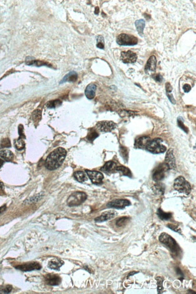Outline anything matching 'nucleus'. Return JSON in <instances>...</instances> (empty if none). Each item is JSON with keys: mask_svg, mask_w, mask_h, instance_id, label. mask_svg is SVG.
Returning a JSON list of instances; mask_svg holds the SVG:
<instances>
[{"mask_svg": "<svg viewBox=\"0 0 196 294\" xmlns=\"http://www.w3.org/2000/svg\"><path fill=\"white\" fill-rule=\"evenodd\" d=\"M163 140L160 138H156L151 140L146 149L154 154L162 153L166 151V147L162 144Z\"/></svg>", "mask_w": 196, "mask_h": 294, "instance_id": "4", "label": "nucleus"}, {"mask_svg": "<svg viewBox=\"0 0 196 294\" xmlns=\"http://www.w3.org/2000/svg\"><path fill=\"white\" fill-rule=\"evenodd\" d=\"M4 184L0 182V195L4 193Z\"/></svg>", "mask_w": 196, "mask_h": 294, "instance_id": "47", "label": "nucleus"}, {"mask_svg": "<svg viewBox=\"0 0 196 294\" xmlns=\"http://www.w3.org/2000/svg\"><path fill=\"white\" fill-rule=\"evenodd\" d=\"M135 27L136 28V30H137L139 35L141 36H142V34H143L144 29L145 26H146L145 21L142 19L136 20L135 21Z\"/></svg>", "mask_w": 196, "mask_h": 294, "instance_id": "23", "label": "nucleus"}, {"mask_svg": "<svg viewBox=\"0 0 196 294\" xmlns=\"http://www.w3.org/2000/svg\"><path fill=\"white\" fill-rule=\"evenodd\" d=\"M75 179L79 182H84L88 180L87 176L84 171H78L74 173Z\"/></svg>", "mask_w": 196, "mask_h": 294, "instance_id": "24", "label": "nucleus"}, {"mask_svg": "<svg viewBox=\"0 0 196 294\" xmlns=\"http://www.w3.org/2000/svg\"><path fill=\"white\" fill-rule=\"evenodd\" d=\"M183 88H184V92H186V93L189 92V91H191V87L189 84H184Z\"/></svg>", "mask_w": 196, "mask_h": 294, "instance_id": "46", "label": "nucleus"}, {"mask_svg": "<svg viewBox=\"0 0 196 294\" xmlns=\"http://www.w3.org/2000/svg\"><path fill=\"white\" fill-rule=\"evenodd\" d=\"M117 215V212L115 211H104L100 216H98L95 219L97 222H102L106 220H109L113 218Z\"/></svg>", "mask_w": 196, "mask_h": 294, "instance_id": "14", "label": "nucleus"}, {"mask_svg": "<svg viewBox=\"0 0 196 294\" xmlns=\"http://www.w3.org/2000/svg\"><path fill=\"white\" fill-rule=\"evenodd\" d=\"M66 156V151L64 148L59 147L51 152L45 160V166L47 169L53 171L59 168L63 164Z\"/></svg>", "mask_w": 196, "mask_h": 294, "instance_id": "1", "label": "nucleus"}, {"mask_svg": "<svg viewBox=\"0 0 196 294\" xmlns=\"http://www.w3.org/2000/svg\"><path fill=\"white\" fill-rule=\"evenodd\" d=\"M43 196H44V192H41V193L37 194V195H36L35 197H33V198H31V199H30L28 200V202H29L28 203L38 202Z\"/></svg>", "mask_w": 196, "mask_h": 294, "instance_id": "39", "label": "nucleus"}, {"mask_svg": "<svg viewBox=\"0 0 196 294\" xmlns=\"http://www.w3.org/2000/svg\"><path fill=\"white\" fill-rule=\"evenodd\" d=\"M12 290V287L9 285L5 286H0V293L2 294H8Z\"/></svg>", "mask_w": 196, "mask_h": 294, "instance_id": "36", "label": "nucleus"}, {"mask_svg": "<svg viewBox=\"0 0 196 294\" xmlns=\"http://www.w3.org/2000/svg\"><path fill=\"white\" fill-rule=\"evenodd\" d=\"M89 178L91 179L92 183L95 184L102 183L103 180V175L102 173L95 171H89L86 170L85 171Z\"/></svg>", "mask_w": 196, "mask_h": 294, "instance_id": "11", "label": "nucleus"}, {"mask_svg": "<svg viewBox=\"0 0 196 294\" xmlns=\"http://www.w3.org/2000/svg\"><path fill=\"white\" fill-rule=\"evenodd\" d=\"M98 136V133L94 129H91L87 136V139H88V140L93 142V140H95Z\"/></svg>", "mask_w": 196, "mask_h": 294, "instance_id": "34", "label": "nucleus"}, {"mask_svg": "<svg viewBox=\"0 0 196 294\" xmlns=\"http://www.w3.org/2000/svg\"><path fill=\"white\" fill-rule=\"evenodd\" d=\"M31 118H32V120H33L34 122H38L42 118V111H41V110H39V109L35 110L32 113Z\"/></svg>", "mask_w": 196, "mask_h": 294, "instance_id": "31", "label": "nucleus"}, {"mask_svg": "<svg viewBox=\"0 0 196 294\" xmlns=\"http://www.w3.org/2000/svg\"><path fill=\"white\" fill-rule=\"evenodd\" d=\"M96 127L97 129L102 132H109L117 127V124L112 122L108 121H103L98 122Z\"/></svg>", "mask_w": 196, "mask_h": 294, "instance_id": "8", "label": "nucleus"}, {"mask_svg": "<svg viewBox=\"0 0 196 294\" xmlns=\"http://www.w3.org/2000/svg\"><path fill=\"white\" fill-rule=\"evenodd\" d=\"M87 198L86 193L82 192H75L72 193L67 200L69 206H77L82 204Z\"/></svg>", "mask_w": 196, "mask_h": 294, "instance_id": "6", "label": "nucleus"}, {"mask_svg": "<svg viewBox=\"0 0 196 294\" xmlns=\"http://www.w3.org/2000/svg\"><path fill=\"white\" fill-rule=\"evenodd\" d=\"M6 205H4L3 206L0 207V215L6 211Z\"/></svg>", "mask_w": 196, "mask_h": 294, "instance_id": "48", "label": "nucleus"}, {"mask_svg": "<svg viewBox=\"0 0 196 294\" xmlns=\"http://www.w3.org/2000/svg\"><path fill=\"white\" fill-rule=\"evenodd\" d=\"M156 282H157V286H158V288H157L158 293V294H162V291H163V289H164V287H163L164 279L160 277H156Z\"/></svg>", "mask_w": 196, "mask_h": 294, "instance_id": "32", "label": "nucleus"}, {"mask_svg": "<svg viewBox=\"0 0 196 294\" xmlns=\"http://www.w3.org/2000/svg\"><path fill=\"white\" fill-rule=\"evenodd\" d=\"M63 265H64V262L60 260H56L51 261L48 263V267L53 269L59 270L60 267H62Z\"/></svg>", "mask_w": 196, "mask_h": 294, "instance_id": "26", "label": "nucleus"}, {"mask_svg": "<svg viewBox=\"0 0 196 294\" xmlns=\"http://www.w3.org/2000/svg\"><path fill=\"white\" fill-rule=\"evenodd\" d=\"M117 164L113 161H109L106 162L103 167L101 168V171L106 173H111L114 171H116Z\"/></svg>", "mask_w": 196, "mask_h": 294, "instance_id": "19", "label": "nucleus"}, {"mask_svg": "<svg viewBox=\"0 0 196 294\" xmlns=\"http://www.w3.org/2000/svg\"><path fill=\"white\" fill-rule=\"evenodd\" d=\"M174 188L179 192L184 193L187 195L191 191V184L182 176H179L175 179L174 182Z\"/></svg>", "mask_w": 196, "mask_h": 294, "instance_id": "3", "label": "nucleus"}, {"mask_svg": "<svg viewBox=\"0 0 196 294\" xmlns=\"http://www.w3.org/2000/svg\"><path fill=\"white\" fill-rule=\"evenodd\" d=\"M97 86L93 83L88 84L85 89V95L89 100H92L95 97Z\"/></svg>", "mask_w": 196, "mask_h": 294, "instance_id": "18", "label": "nucleus"}, {"mask_svg": "<svg viewBox=\"0 0 196 294\" xmlns=\"http://www.w3.org/2000/svg\"><path fill=\"white\" fill-rule=\"evenodd\" d=\"M159 241L166 245L170 250L175 255H178L180 253V249L176 242V241L173 239L170 235L166 233H162L159 237Z\"/></svg>", "mask_w": 196, "mask_h": 294, "instance_id": "2", "label": "nucleus"}, {"mask_svg": "<svg viewBox=\"0 0 196 294\" xmlns=\"http://www.w3.org/2000/svg\"><path fill=\"white\" fill-rule=\"evenodd\" d=\"M153 191L158 195H163L165 192V186L161 183L156 184L153 187Z\"/></svg>", "mask_w": 196, "mask_h": 294, "instance_id": "25", "label": "nucleus"}, {"mask_svg": "<svg viewBox=\"0 0 196 294\" xmlns=\"http://www.w3.org/2000/svg\"><path fill=\"white\" fill-rule=\"evenodd\" d=\"M153 78H155V80L158 82H161L163 80V77L160 74H156L153 76Z\"/></svg>", "mask_w": 196, "mask_h": 294, "instance_id": "43", "label": "nucleus"}, {"mask_svg": "<svg viewBox=\"0 0 196 294\" xmlns=\"http://www.w3.org/2000/svg\"><path fill=\"white\" fill-rule=\"evenodd\" d=\"M13 154L9 150H2L0 151V157L6 161L10 162L13 159Z\"/></svg>", "mask_w": 196, "mask_h": 294, "instance_id": "22", "label": "nucleus"}, {"mask_svg": "<svg viewBox=\"0 0 196 294\" xmlns=\"http://www.w3.org/2000/svg\"><path fill=\"white\" fill-rule=\"evenodd\" d=\"M26 64L28 65H35L37 66H48L50 67L51 66V64H48L47 62L41 61V60H34L31 57H28L26 58Z\"/></svg>", "mask_w": 196, "mask_h": 294, "instance_id": "21", "label": "nucleus"}, {"mask_svg": "<svg viewBox=\"0 0 196 294\" xmlns=\"http://www.w3.org/2000/svg\"><path fill=\"white\" fill-rule=\"evenodd\" d=\"M77 78H78L77 74L76 73L75 71H71L70 73L66 75L60 83H64L67 82H75L77 80Z\"/></svg>", "mask_w": 196, "mask_h": 294, "instance_id": "20", "label": "nucleus"}, {"mask_svg": "<svg viewBox=\"0 0 196 294\" xmlns=\"http://www.w3.org/2000/svg\"><path fill=\"white\" fill-rule=\"evenodd\" d=\"M0 147H1V148H10V147H11V143H10V141L9 139L8 138L3 139L1 140Z\"/></svg>", "mask_w": 196, "mask_h": 294, "instance_id": "38", "label": "nucleus"}, {"mask_svg": "<svg viewBox=\"0 0 196 294\" xmlns=\"http://www.w3.org/2000/svg\"><path fill=\"white\" fill-rule=\"evenodd\" d=\"M19 136H20V138H25V136H24V134L23 133V126L22 125H20L19 126Z\"/></svg>", "mask_w": 196, "mask_h": 294, "instance_id": "42", "label": "nucleus"}, {"mask_svg": "<svg viewBox=\"0 0 196 294\" xmlns=\"http://www.w3.org/2000/svg\"><path fill=\"white\" fill-rule=\"evenodd\" d=\"M131 204V202L127 200L117 199L109 202L107 206L108 207L114 208L117 209H124L126 207L130 206Z\"/></svg>", "mask_w": 196, "mask_h": 294, "instance_id": "10", "label": "nucleus"}, {"mask_svg": "<svg viewBox=\"0 0 196 294\" xmlns=\"http://www.w3.org/2000/svg\"><path fill=\"white\" fill-rule=\"evenodd\" d=\"M117 43L121 46H133L138 44V39L133 35L122 33L117 37Z\"/></svg>", "mask_w": 196, "mask_h": 294, "instance_id": "5", "label": "nucleus"}, {"mask_svg": "<svg viewBox=\"0 0 196 294\" xmlns=\"http://www.w3.org/2000/svg\"><path fill=\"white\" fill-rule=\"evenodd\" d=\"M116 171L120 172V173H122V175H126V176H128V177H131V170L128 168L123 166H117V169H116Z\"/></svg>", "mask_w": 196, "mask_h": 294, "instance_id": "28", "label": "nucleus"}, {"mask_svg": "<svg viewBox=\"0 0 196 294\" xmlns=\"http://www.w3.org/2000/svg\"><path fill=\"white\" fill-rule=\"evenodd\" d=\"M129 220H130V218L129 217L123 216V217L119 218L118 220H117L116 225L119 227H122L126 225L129 222Z\"/></svg>", "mask_w": 196, "mask_h": 294, "instance_id": "30", "label": "nucleus"}, {"mask_svg": "<svg viewBox=\"0 0 196 294\" xmlns=\"http://www.w3.org/2000/svg\"><path fill=\"white\" fill-rule=\"evenodd\" d=\"M167 227L168 228H170V229H171L172 230H173L175 232H177V233H180L181 234V230L178 227V226L175 225H173V224H168L167 225Z\"/></svg>", "mask_w": 196, "mask_h": 294, "instance_id": "40", "label": "nucleus"}, {"mask_svg": "<svg viewBox=\"0 0 196 294\" xmlns=\"http://www.w3.org/2000/svg\"><path fill=\"white\" fill-rule=\"evenodd\" d=\"M136 273H137V272H131V273H130V274L128 275V277H129L130 276H133V274H136Z\"/></svg>", "mask_w": 196, "mask_h": 294, "instance_id": "50", "label": "nucleus"}, {"mask_svg": "<svg viewBox=\"0 0 196 294\" xmlns=\"http://www.w3.org/2000/svg\"><path fill=\"white\" fill-rule=\"evenodd\" d=\"M121 154L122 156V157H124V158H126V157L127 158L128 157V152H127V149L126 148L122 147L121 148Z\"/></svg>", "mask_w": 196, "mask_h": 294, "instance_id": "41", "label": "nucleus"}, {"mask_svg": "<svg viewBox=\"0 0 196 294\" xmlns=\"http://www.w3.org/2000/svg\"><path fill=\"white\" fill-rule=\"evenodd\" d=\"M61 104H62V101L60 100H55L48 101L46 104V106L49 109H54L57 107L60 106Z\"/></svg>", "mask_w": 196, "mask_h": 294, "instance_id": "29", "label": "nucleus"}, {"mask_svg": "<svg viewBox=\"0 0 196 294\" xmlns=\"http://www.w3.org/2000/svg\"><path fill=\"white\" fill-rule=\"evenodd\" d=\"M169 168L165 163L160 164L153 171V179L156 182L163 180Z\"/></svg>", "mask_w": 196, "mask_h": 294, "instance_id": "7", "label": "nucleus"}, {"mask_svg": "<svg viewBox=\"0 0 196 294\" xmlns=\"http://www.w3.org/2000/svg\"><path fill=\"white\" fill-rule=\"evenodd\" d=\"M165 89H166V92H167V93H171L172 90H173V88L172 86H171V84L169 83H166V85H165Z\"/></svg>", "mask_w": 196, "mask_h": 294, "instance_id": "45", "label": "nucleus"}, {"mask_svg": "<svg viewBox=\"0 0 196 294\" xmlns=\"http://www.w3.org/2000/svg\"><path fill=\"white\" fill-rule=\"evenodd\" d=\"M165 164L167 165L169 169H174L176 168V159L174 156L173 149L172 148L169 149L167 152L165 159Z\"/></svg>", "mask_w": 196, "mask_h": 294, "instance_id": "12", "label": "nucleus"}, {"mask_svg": "<svg viewBox=\"0 0 196 294\" xmlns=\"http://www.w3.org/2000/svg\"><path fill=\"white\" fill-rule=\"evenodd\" d=\"M15 146L18 150H22L25 148V142L22 138H19L15 142Z\"/></svg>", "mask_w": 196, "mask_h": 294, "instance_id": "33", "label": "nucleus"}, {"mask_svg": "<svg viewBox=\"0 0 196 294\" xmlns=\"http://www.w3.org/2000/svg\"><path fill=\"white\" fill-rule=\"evenodd\" d=\"M121 60L124 64H133L137 60V55L131 51H122Z\"/></svg>", "mask_w": 196, "mask_h": 294, "instance_id": "9", "label": "nucleus"}, {"mask_svg": "<svg viewBox=\"0 0 196 294\" xmlns=\"http://www.w3.org/2000/svg\"><path fill=\"white\" fill-rule=\"evenodd\" d=\"M97 47L100 49H104V40L102 36H98L97 37Z\"/></svg>", "mask_w": 196, "mask_h": 294, "instance_id": "35", "label": "nucleus"}, {"mask_svg": "<svg viewBox=\"0 0 196 294\" xmlns=\"http://www.w3.org/2000/svg\"><path fill=\"white\" fill-rule=\"evenodd\" d=\"M151 139L148 136H143L138 138L135 142V148L138 149H146Z\"/></svg>", "mask_w": 196, "mask_h": 294, "instance_id": "16", "label": "nucleus"}, {"mask_svg": "<svg viewBox=\"0 0 196 294\" xmlns=\"http://www.w3.org/2000/svg\"><path fill=\"white\" fill-rule=\"evenodd\" d=\"M167 97H168L170 101H171V102H172L173 104H176V101H175V100H174V98L173 95L171 93H167Z\"/></svg>", "mask_w": 196, "mask_h": 294, "instance_id": "44", "label": "nucleus"}, {"mask_svg": "<svg viewBox=\"0 0 196 294\" xmlns=\"http://www.w3.org/2000/svg\"><path fill=\"white\" fill-rule=\"evenodd\" d=\"M156 58L155 55H151L149 60H147V62L145 66V71L146 73H153L155 72L156 69Z\"/></svg>", "mask_w": 196, "mask_h": 294, "instance_id": "15", "label": "nucleus"}, {"mask_svg": "<svg viewBox=\"0 0 196 294\" xmlns=\"http://www.w3.org/2000/svg\"><path fill=\"white\" fill-rule=\"evenodd\" d=\"M4 160H3L2 159H0V168H1L2 166V165H4Z\"/></svg>", "mask_w": 196, "mask_h": 294, "instance_id": "49", "label": "nucleus"}, {"mask_svg": "<svg viewBox=\"0 0 196 294\" xmlns=\"http://www.w3.org/2000/svg\"><path fill=\"white\" fill-rule=\"evenodd\" d=\"M178 126H179L180 129H182V130H183L186 133H188V129L187 127L184 125V121H183V120H182V118H180V117L178 118Z\"/></svg>", "mask_w": 196, "mask_h": 294, "instance_id": "37", "label": "nucleus"}, {"mask_svg": "<svg viewBox=\"0 0 196 294\" xmlns=\"http://www.w3.org/2000/svg\"><path fill=\"white\" fill-rule=\"evenodd\" d=\"M42 267L39 263L37 262H32V263H25L23 265H19L18 267H16L17 269H19L22 271H31L33 270H39Z\"/></svg>", "mask_w": 196, "mask_h": 294, "instance_id": "13", "label": "nucleus"}, {"mask_svg": "<svg viewBox=\"0 0 196 294\" xmlns=\"http://www.w3.org/2000/svg\"><path fill=\"white\" fill-rule=\"evenodd\" d=\"M158 215L159 218L162 220H169L172 217V214L171 213H167L163 211L161 209H159L158 211Z\"/></svg>", "mask_w": 196, "mask_h": 294, "instance_id": "27", "label": "nucleus"}, {"mask_svg": "<svg viewBox=\"0 0 196 294\" xmlns=\"http://www.w3.org/2000/svg\"><path fill=\"white\" fill-rule=\"evenodd\" d=\"M45 278L47 284L51 286H57L61 282V278L57 275L48 274L45 276Z\"/></svg>", "mask_w": 196, "mask_h": 294, "instance_id": "17", "label": "nucleus"}]
</instances>
